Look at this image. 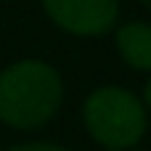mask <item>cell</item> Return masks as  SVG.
<instances>
[{"instance_id":"cell-1","label":"cell","mask_w":151,"mask_h":151,"mask_svg":"<svg viewBox=\"0 0 151 151\" xmlns=\"http://www.w3.org/2000/svg\"><path fill=\"white\" fill-rule=\"evenodd\" d=\"M64 104V80L56 66L24 58L0 72V122L16 130L48 125Z\"/></svg>"},{"instance_id":"cell-2","label":"cell","mask_w":151,"mask_h":151,"mask_svg":"<svg viewBox=\"0 0 151 151\" xmlns=\"http://www.w3.org/2000/svg\"><path fill=\"white\" fill-rule=\"evenodd\" d=\"M82 122L88 135L106 151H130L146 135L149 111L133 90L104 85L85 98Z\"/></svg>"},{"instance_id":"cell-3","label":"cell","mask_w":151,"mask_h":151,"mask_svg":"<svg viewBox=\"0 0 151 151\" xmlns=\"http://www.w3.org/2000/svg\"><path fill=\"white\" fill-rule=\"evenodd\" d=\"M42 8L56 27L77 37H101L119 16V0H42Z\"/></svg>"},{"instance_id":"cell-4","label":"cell","mask_w":151,"mask_h":151,"mask_svg":"<svg viewBox=\"0 0 151 151\" xmlns=\"http://www.w3.org/2000/svg\"><path fill=\"white\" fill-rule=\"evenodd\" d=\"M114 40L127 66H133L135 72H151V24L127 21L117 29Z\"/></svg>"},{"instance_id":"cell-5","label":"cell","mask_w":151,"mask_h":151,"mask_svg":"<svg viewBox=\"0 0 151 151\" xmlns=\"http://www.w3.org/2000/svg\"><path fill=\"white\" fill-rule=\"evenodd\" d=\"M8 151H72V149L58 146V143H48V141H29V143H16Z\"/></svg>"},{"instance_id":"cell-6","label":"cell","mask_w":151,"mask_h":151,"mask_svg":"<svg viewBox=\"0 0 151 151\" xmlns=\"http://www.w3.org/2000/svg\"><path fill=\"white\" fill-rule=\"evenodd\" d=\"M143 106H146V111H151V77L146 82V88H143Z\"/></svg>"},{"instance_id":"cell-7","label":"cell","mask_w":151,"mask_h":151,"mask_svg":"<svg viewBox=\"0 0 151 151\" xmlns=\"http://www.w3.org/2000/svg\"><path fill=\"white\" fill-rule=\"evenodd\" d=\"M141 3H143V5H146V8L151 11V0H141Z\"/></svg>"},{"instance_id":"cell-8","label":"cell","mask_w":151,"mask_h":151,"mask_svg":"<svg viewBox=\"0 0 151 151\" xmlns=\"http://www.w3.org/2000/svg\"><path fill=\"white\" fill-rule=\"evenodd\" d=\"M130 151H143V149H138V146H135V149H130Z\"/></svg>"}]
</instances>
